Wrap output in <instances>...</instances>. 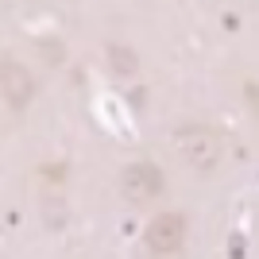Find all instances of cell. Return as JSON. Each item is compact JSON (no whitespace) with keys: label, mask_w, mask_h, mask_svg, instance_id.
I'll return each mask as SVG.
<instances>
[{"label":"cell","mask_w":259,"mask_h":259,"mask_svg":"<svg viewBox=\"0 0 259 259\" xmlns=\"http://www.w3.org/2000/svg\"><path fill=\"white\" fill-rule=\"evenodd\" d=\"M120 190H124V197H128L132 205L151 201V197L162 190L159 166H151V162H132L128 170H124V178H120Z\"/></svg>","instance_id":"1"},{"label":"cell","mask_w":259,"mask_h":259,"mask_svg":"<svg viewBox=\"0 0 259 259\" xmlns=\"http://www.w3.org/2000/svg\"><path fill=\"white\" fill-rule=\"evenodd\" d=\"M182 236H186V221L178 213H162L151 221V228H147V244H151L155 251H174L182 248Z\"/></svg>","instance_id":"2"},{"label":"cell","mask_w":259,"mask_h":259,"mask_svg":"<svg viewBox=\"0 0 259 259\" xmlns=\"http://www.w3.org/2000/svg\"><path fill=\"white\" fill-rule=\"evenodd\" d=\"M0 89H4V97H8L12 105H27V97H31V77H27V70H23L20 62H4L0 66Z\"/></svg>","instance_id":"4"},{"label":"cell","mask_w":259,"mask_h":259,"mask_svg":"<svg viewBox=\"0 0 259 259\" xmlns=\"http://www.w3.org/2000/svg\"><path fill=\"white\" fill-rule=\"evenodd\" d=\"M178 155H182L190 166L205 170V166L217 162V140L209 132H186V136H178Z\"/></svg>","instance_id":"3"}]
</instances>
